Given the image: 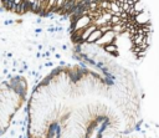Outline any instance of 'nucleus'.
<instances>
[{
	"label": "nucleus",
	"instance_id": "nucleus-1",
	"mask_svg": "<svg viewBox=\"0 0 159 138\" xmlns=\"http://www.w3.org/2000/svg\"><path fill=\"white\" fill-rule=\"evenodd\" d=\"M26 97V81L12 77L0 85V134H2Z\"/></svg>",
	"mask_w": 159,
	"mask_h": 138
}]
</instances>
